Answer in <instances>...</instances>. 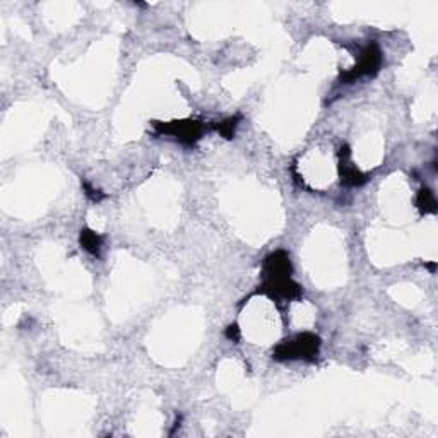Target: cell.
Instances as JSON below:
<instances>
[{
	"label": "cell",
	"instance_id": "6da1fadb",
	"mask_svg": "<svg viewBox=\"0 0 438 438\" xmlns=\"http://www.w3.org/2000/svg\"><path fill=\"white\" fill-rule=\"evenodd\" d=\"M320 337L315 334L303 332L289 341H283L274 349V358L279 362L286 359H314L319 354Z\"/></svg>",
	"mask_w": 438,
	"mask_h": 438
},
{
	"label": "cell",
	"instance_id": "7a4b0ae2",
	"mask_svg": "<svg viewBox=\"0 0 438 438\" xmlns=\"http://www.w3.org/2000/svg\"><path fill=\"white\" fill-rule=\"evenodd\" d=\"M382 65V51L375 43L368 45L365 50L362 51L359 55V62L354 65L353 69H349L348 72H344L341 76V81L346 82V84H351L359 77L363 76H375L377 72L380 71Z\"/></svg>",
	"mask_w": 438,
	"mask_h": 438
},
{
	"label": "cell",
	"instance_id": "3957f363",
	"mask_svg": "<svg viewBox=\"0 0 438 438\" xmlns=\"http://www.w3.org/2000/svg\"><path fill=\"white\" fill-rule=\"evenodd\" d=\"M158 134H166V136H173L176 141L185 146H194L202 136L204 125L197 120H180V122H168L154 124Z\"/></svg>",
	"mask_w": 438,
	"mask_h": 438
},
{
	"label": "cell",
	"instance_id": "277c9868",
	"mask_svg": "<svg viewBox=\"0 0 438 438\" xmlns=\"http://www.w3.org/2000/svg\"><path fill=\"white\" fill-rule=\"evenodd\" d=\"M259 293L267 294L272 300H294L302 297V286L292 277H266Z\"/></svg>",
	"mask_w": 438,
	"mask_h": 438
},
{
	"label": "cell",
	"instance_id": "5b68a950",
	"mask_svg": "<svg viewBox=\"0 0 438 438\" xmlns=\"http://www.w3.org/2000/svg\"><path fill=\"white\" fill-rule=\"evenodd\" d=\"M292 260L283 250L267 255L264 260V276L266 277H289L292 276Z\"/></svg>",
	"mask_w": 438,
	"mask_h": 438
},
{
	"label": "cell",
	"instance_id": "8992f818",
	"mask_svg": "<svg viewBox=\"0 0 438 438\" xmlns=\"http://www.w3.org/2000/svg\"><path fill=\"white\" fill-rule=\"evenodd\" d=\"M349 146H342L341 153H339V173H341V181L344 185H349V187H358V185H363L367 181V176L363 175L362 171L358 170L357 166L349 163Z\"/></svg>",
	"mask_w": 438,
	"mask_h": 438
},
{
	"label": "cell",
	"instance_id": "52a82bcc",
	"mask_svg": "<svg viewBox=\"0 0 438 438\" xmlns=\"http://www.w3.org/2000/svg\"><path fill=\"white\" fill-rule=\"evenodd\" d=\"M79 242H81L82 249H84V250H88L91 255H94V257H98V255H99V252H101L103 238L99 237L96 232H93V229H89V228L81 229Z\"/></svg>",
	"mask_w": 438,
	"mask_h": 438
},
{
	"label": "cell",
	"instance_id": "ba28073f",
	"mask_svg": "<svg viewBox=\"0 0 438 438\" xmlns=\"http://www.w3.org/2000/svg\"><path fill=\"white\" fill-rule=\"evenodd\" d=\"M416 206L422 211V214H433V212H437L435 195H433L430 189L419 190L418 197H416Z\"/></svg>",
	"mask_w": 438,
	"mask_h": 438
},
{
	"label": "cell",
	"instance_id": "9c48e42d",
	"mask_svg": "<svg viewBox=\"0 0 438 438\" xmlns=\"http://www.w3.org/2000/svg\"><path fill=\"white\" fill-rule=\"evenodd\" d=\"M238 122H240V116H232V119L223 120V122H219L218 125H214L216 132L219 134V136H223L224 139H233L235 136V130L238 127Z\"/></svg>",
	"mask_w": 438,
	"mask_h": 438
},
{
	"label": "cell",
	"instance_id": "30bf717a",
	"mask_svg": "<svg viewBox=\"0 0 438 438\" xmlns=\"http://www.w3.org/2000/svg\"><path fill=\"white\" fill-rule=\"evenodd\" d=\"M82 187H84L86 195H88L91 201L98 202V201H101V199H105V194H101V192H99V190H94L89 184H86V181H84V184H82Z\"/></svg>",
	"mask_w": 438,
	"mask_h": 438
},
{
	"label": "cell",
	"instance_id": "8fae6325",
	"mask_svg": "<svg viewBox=\"0 0 438 438\" xmlns=\"http://www.w3.org/2000/svg\"><path fill=\"white\" fill-rule=\"evenodd\" d=\"M227 337L229 341H238L240 339V329H238L237 324H232L227 329Z\"/></svg>",
	"mask_w": 438,
	"mask_h": 438
}]
</instances>
